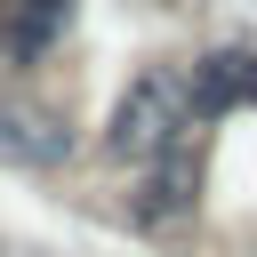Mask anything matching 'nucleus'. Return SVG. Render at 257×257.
<instances>
[{"mask_svg":"<svg viewBox=\"0 0 257 257\" xmlns=\"http://www.w3.org/2000/svg\"><path fill=\"white\" fill-rule=\"evenodd\" d=\"M193 128V96H185V72L177 64H153V72H137L120 96H112V112H104V137H96V153L104 161H153L169 137H185Z\"/></svg>","mask_w":257,"mask_h":257,"instance_id":"1","label":"nucleus"},{"mask_svg":"<svg viewBox=\"0 0 257 257\" xmlns=\"http://www.w3.org/2000/svg\"><path fill=\"white\" fill-rule=\"evenodd\" d=\"M201 193H209V128L193 120L185 137H169V145L145 161L128 217H137L145 233H161V225H185V217H201Z\"/></svg>","mask_w":257,"mask_h":257,"instance_id":"2","label":"nucleus"},{"mask_svg":"<svg viewBox=\"0 0 257 257\" xmlns=\"http://www.w3.org/2000/svg\"><path fill=\"white\" fill-rule=\"evenodd\" d=\"M185 96H193V120L201 128L225 120V112H249L257 104V48H241V40L209 48L201 64H185Z\"/></svg>","mask_w":257,"mask_h":257,"instance_id":"3","label":"nucleus"},{"mask_svg":"<svg viewBox=\"0 0 257 257\" xmlns=\"http://www.w3.org/2000/svg\"><path fill=\"white\" fill-rule=\"evenodd\" d=\"M80 0H0V56L8 64H40L64 32H72Z\"/></svg>","mask_w":257,"mask_h":257,"instance_id":"4","label":"nucleus"},{"mask_svg":"<svg viewBox=\"0 0 257 257\" xmlns=\"http://www.w3.org/2000/svg\"><path fill=\"white\" fill-rule=\"evenodd\" d=\"M0 145H8L16 161H32V169H56V161H72V128H64V112H48V104H24V96H0Z\"/></svg>","mask_w":257,"mask_h":257,"instance_id":"5","label":"nucleus"}]
</instances>
